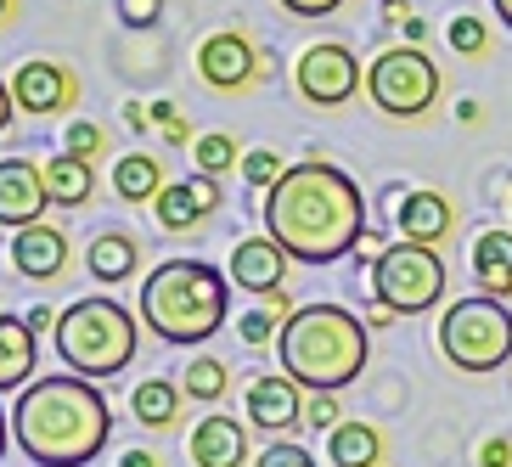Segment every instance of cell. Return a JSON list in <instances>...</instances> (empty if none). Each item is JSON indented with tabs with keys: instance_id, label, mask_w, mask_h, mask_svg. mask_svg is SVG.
<instances>
[{
	"instance_id": "obj_4",
	"label": "cell",
	"mask_w": 512,
	"mask_h": 467,
	"mask_svg": "<svg viewBox=\"0 0 512 467\" xmlns=\"http://www.w3.org/2000/svg\"><path fill=\"white\" fill-rule=\"evenodd\" d=\"M226 310H231V276L203 265V259H164L141 282V321L175 349L209 344L214 332L226 327Z\"/></svg>"
},
{
	"instance_id": "obj_7",
	"label": "cell",
	"mask_w": 512,
	"mask_h": 467,
	"mask_svg": "<svg viewBox=\"0 0 512 467\" xmlns=\"http://www.w3.org/2000/svg\"><path fill=\"white\" fill-rule=\"evenodd\" d=\"M372 299L389 316H422L445 299V259L422 242H389L372 259Z\"/></svg>"
},
{
	"instance_id": "obj_38",
	"label": "cell",
	"mask_w": 512,
	"mask_h": 467,
	"mask_svg": "<svg viewBox=\"0 0 512 467\" xmlns=\"http://www.w3.org/2000/svg\"><path fill=\"white\" fill-rule=\"evenodd\" d=\"M12 119H17V102H12V79H0V136L12 130Z\"/></svg>"
},
{
	"instance_id": "obj_21",
	"label": "cell",
	"mask_w": 512,
	"mask_h": 467,
	"mask_svg": "<svg viewBox=\"0 0 512 467\" xmlns=\"http://www.w3.org/2000/svg\"><path fill=\"white\" fill-rule=\"evenodd\" d=\"M136 265H141V248H136V237L130 231H96L91 237V248H85V271L96 276V282H130L136 276Z\"/></svg>"
},
{
	"instance_id": "obj_32",
	"label": "cell",
	"mask_w": 512,
	"mask_h": 467,
	"mask_svg": "<svg viewBox=\"0 0 512 467\" xmlns=\"http://www.w3.org/2000/svg\"><path fill=\"white\" fill-rule=\"evenodd\" d=\"M254 467H316V456L304 451V445H265V451H259V462Z\"/></svg>"
},
{
	"instance_id": "obj_23",
	"label": "cell",
	"mask_w": 512,
	"mask_h": 467,
	"mask_svg": "<svg viewBox=\"0 0 512 467\" xmlns=\"http://www.w3.org/2000/svg\"><path fill=\"white\" fill-rule=\"evenodd\" d=\"M181 406H186V389L169 383V377H147V383H136V394H130V417H136L141 428H175V422H181Z\"/></svg>"
},
{
	"instance_id": "obj_12",
	"label": "cell",
	"mask_w": 512,
	"mask_h": 467,
	"mask_svg": "<svg viewBox=\"0 0 512 467\" xmlns=\"http://www.w3.org/2000/svg\"><path fill=\"white\" fill-rule=\"evenodd\" d=\"M46 209H51L46 169L29 164V158H0V226L29 231L46 220Z\"/></svg>"
},
{
	"instance_id": "obj_34",
	"label": "cell",
	"mask_w": 512,
	"mask_h": 467,
	"mask_svg": "<svg viewBox=\"0 0 512 467\" xmlns=\"http://www.w3.org/2000/svg\"><path fill=\"white\" fill-rule=\"evenodd\" d=\"M119 17L130 29H152V23L164 17V0H119Z\"/></svg>"
},
{
	"instance_id": "obj_25",
	"label": "cell",
	"mask_w": 512,
	"mask_h": 467,
	"mask_svg": "<svg viewBox=\"0 0 512 467\" xmlns=\"http://www.w3.org/2000/svg\"><path fill=\"white\" fill-rule=\"evenodd\" d=\"M164 164L152 158V152H124L119 164H113V192L124 197V203H158V192H164Z\"/></svg>"
},
{
	"instance_id": "obj_37",
	"label": "cell",
	"mask_w": 512,
	"mask_h": 467,
	"mask_svg": "<svg viewBox=\"0 0 512 467\" xmlns=\"http://www.w3.org/2000/svg\"><path fill=\"white\" fill-rule=\"evenodd\" d=\"M23 321H29V327H34V332H57V321H62V310H46V304H34V310H29V316H23Z\"/></svg>"
},
{
	"instance_id": "obj_6",
	"label": "cell",
	"mask_w": 512,
	"mask_h": 467,
	"mask_svg": "<svg viewBox=\"0 0 512 467\" xmlns=\"http://www.w3.org/2000/svg\"><path fill=\"white\" fill-rule=\"evenodd\" d=\"M439 355L456 366V372H501L512 361V310L507 299H456L445 316H439Z\"/></svg>"
},
{
	"instance_id": "obj_1",
	"label": "cell",
	"mask_w": 512,
	"mask_h": 467,
	"mask_svg": "<svg viewBox=\"0 0 512 467\" xmlns=\"http://www.w3.org/2000/svg\"><path fill=\"white\" fill-rule=\"evenodd\" d=\"M265 237L282 242L293 265H338L344 254L361 248L366 197L338 164L304 158L265 192Z\"/></svg>"
},
{
	"instance_id": "obj_45",
	"label": "cell",
	"mask_w": 512,
	"mask_h": 467,
	"mask_svg": "<svg viewBox=\"0 0 512 467\" xmlns=\"http://www.w3.org/2000/svg\"><path fill=\"white\" fill-rule=\"evenodd\" d=\"M507 214H512V197H507Z\"/></svg>"
},
{
	"instance_id": "obj_42",
	"label": "cell",
	"mask_w": 512,
	"mask_h": 467,
	"mask_svg": "<svg viewBox=\"0 0 512 467\" xmlns=\"http://www.w3.org/2000/svg\"><path fill=\"white\" fill-rule=\"evenodd\" d=\"M496 6V17H501V29H512V0H490Z\"/></svg>"
},
{
	"instance_id": "obj_27",
	"label": "cell",
	"mask_w": 512,
	"mask_h": 467,
	"mask_svg": "<svg viewBox=\"0 0 512 467\" xmlns=\"http://www.w3.org/2000/svg\"><path fill=\"white\" fill-rule=\"evenodd\" d=\"M192 158H197V175H226V169H242V147L231 130H209V136L192 141Z\"/></svg>"
},
{
	"instance_id": "obj_20",
	"label": "cell",
	"mask_w": 512,
	"mask_h": 467,
	"mask_svg": "<svg viewBox=\"0 0 512 467\" xmlns=\"http://www.w3.org/2000/svg\"><path fill=\"white\" fill-rule=\"evenodd\" d=\"M473 282L484 299H507L512 293V231L490 226L473 237Z\"/></svg>"
},
{
	"instance_id": "obj_33",
	"label": "cell",
	"mask_w": 512,
	"mask_h": 467,
	"mask_svg": "<svg viewBox=\"0 0 512 467\" xmlns=\"http://www.w3.org/2000/svg\"><path fill=\"white\" fill-rule=\"evenodd\" d=\"M304 422H310V428H327V434H332V428L344 422V417H338V400H332V394H310V400H304Z\"/></svg>"
},
{
	"instance_id": "obj_39",
	"label": "cell",
	"mask_w": 512,
	"mask_h": 467,
	"mask_svg": "<svg viewBox=\"0 0 512 467\" xmlns=\"http://www.w3.org/2000/svg\"><path fill=\"white\" fill-rule=\"evenodd\" d=\"M147 113H152V124H164V130H169V124H181V107H175V102H152Z\"/></svg>"
},
{
	"instance_id": "obj_10",
	"label": "cell",
	"mask_w": 512,
	"mask_h": 467,
	"mask_svg": "<svg viewBox=\"0 0 512 467\" xmlns=\"http://www.w3.org/2000/svg\"><path fill=\"white\" fill-rule=\"evenodd\" d=\"M12 102H17V113H29V119L68 113V107L79 102V74L68 68V62L29 57V62L12 74Z\"/></svg>"
},
{
	"instance_id": "obj_11",
	"label": "cell",
	"mask_w": 512,
	"mask_h": 467,
	"mask_svg": "<svg viewBox=\"0 0 512 467\" xmlns=\"http://www.w3.org/2000/svg\"><path fill=\"white\" fill-rule=\"evenodd\" d=\"M197 74H203V85H214V91H248L259 74V51L248 34L237 29H214L203 46H197Z\"/></svg>"
},
{
	"instance_id": "obj_24",
	"label": "cell",
	"mask_w": 512,
	"mask_h": 467,
	"mask_svg": "<svg viewBox=\"0 0 512 467\" xmlns=\"http://www.w3.org/2000/svg\"><path fill=\"white\" fill-rule=\"evenodd\" d=\"M327 462L332 467H377L383 462V434L372 422H338L327 434Z\"/></svg>"
},
{
	"instance_id": "obj_35",
	"label": "cell",
	"mask_w": 512,
	"mask_h": 467,
	"mask_svg": "<svg viewBox=\"0 0 512 467\" xmlns=\"http://www.w3.org/2000/svg\"><path fill=\"white\" fill-rule=\"evenodd\" d=\"M282 6H287L293 17H327V12H338L344 0H282Z\"/></svg>"
},
{
	"instance_id": "obj_36",
	"label": "cell",
	"mask_w": 512,
	"mask_h": 467,
	"mask_svg": "<svg viewBox=\"0 0 512 467\" xmlns=\"http://www.w3.org/2000/svg\"><path fill=\"white\" fill-rule=\"evenodd\" d=\"M479 462L484 467H512V445H507V439H490V445L479 451Z\"/></svg>"
},
{
	"instance_id": "obj_5",
	"label": "cell",
	"mask_w": 512,
	"mask_h": 467,
	"mask_svg": "<svg viewBox=\"0 0 512 467\" xmlns=\"http://www.w3.org/2000/svg\"><path fill=\"white\" fill-rule=\"evenodd\" d=\"M62 366L74 377H119L124 366L136 361V344H141V321L136 310H124L119 299H74L62 310L57 332H51Z\"/></svg>"
},
{
	"instance_id": "obj_29",
	"label": "cell",
	"mask_w": 512,
	"mask_h": 467,
	"mask_svg": "<svg viewBox=\"0 0 512 467\" xmlns=\"http://www.w3.org/2000/svg\"><path fill=\"white\" fill-rule=\"evenodd\" d=\"M237 175H242L248 186H259V192H271V186L287 175V164L276 158L271 147H254V152H242V169H237Z\"/></svg>"
},
{
	"instance_id": "obj_41",
	"label": "cell",
	"mask_w": 512,
	"mask_h": 467,
	"mask_svg": "<svg viewBox=\"0 0 512 467\" xmlns=\"http://www.w3.org/2000/svg\"><path fill=\"white\" fill-rule=\"evenodd\" d=\"M164 141H169V147H186V141H197V136H192V124L181 119V124H169V130H164Z\"/></svg>"
},
{
	"instance_id": "obj_43",
	"label": "cell",
	"mask_w": 512,
	"mask_h": 467,
	"mask_svg": "<svg viewBox=\"0 0 512 467\" xmlns=\"http://www.w3.org/2000/svg\"><path fill=\"white\" fill-rule=\"evenodd\" d=\"M0 456H6V411H0Z\"/></svg>"
},
{
	"instance_id": "obj_18",
	"label": "cell",
	"mask_w": 512,
	"mask_h": 467,
	"mask_svg": "<svg viewBox=\"0 0 512 467\" xmlns=\"http://www.w3.org/2000/svg\"><path fill=\"white\" fill-rule=\"evenodd\" d=\"M394 226L400 242H422V248H439V242L456 231V209L445 192H406L400 209H394Z\"/></svg>"
},
{
	"instance_id": "obj_22",
	"label": "cell",
	"mask_w": 512,
	"mask_h": 467,
	"mask_svg": "<svg viewBox=\"0 0 512 467\" xmlns=\"http://www.w3.org/2000/svg\"><path fill=\"white\" fill-rule=\"evenodd\" d=\"M46 192L57 209H85L96 192V164H85V158H74V152H57L46 164Z\"/></svg>"
},
{
	"instance_id": "obj_13",
	"label": "cell",
	"mask_w": 512,
	"mask_h": 467,
	"mask_svg": "<svg viewBox=\"0 0 512 467\" xmlns=\"http://www.w3.org/2000/svg\"><path fill=\"white\" fill-rule=\"evenodd\" d=\"M248 422L265 428V434H293L304 422V389L287 372H265L248 383Z\"/></svg>"
},
{
	"instance_id": "obj_26",
	"label": "cell",
	"mask_w": 512,
	"mask_h": 467,
	"mask_svg": "<svg viewBox=\"0 0 512 467\" xmlns=\"http://www.w3.org/2000/svg\"><path fill=\"white\" fill-rule=\"evenodd\" d=\"M181 389H186V400H226V389H231V366L220 361V355H192V361H186Z\"/></svg>"
},
{
	"instance_id": "obj_2",
	"label": "cell",
	"mask_w": 512,
	"mask_h": 467,
	"mask_svg": "<svg viewBox=\"0 0 512 467\" xmlns=\"http://www.w3.org/2000/svg\"><path fill=\"white\" fill-rule=\"evenodd\" d=\"M113 434V411L91 377H34L12 400V439L17 451L40 467H85L102 456Z\"/></svg>"
},
{
	"instance_id": "obj_8",
	"label": "cell",
	"mask_w": 512,
	"mask_h": 467,
	"mask_svg": "<svg viewBox=\"0 0 512 467\" xmlns=\"http://www.w3.org/2000/svg\"><path fill=\"white\" fill-rule=\"evenodd\" d=\"M366 96L389 119H422L439 102V68L422 46H389L366 68Z\"/></svg>"
},
{
	"instance_id": "obj_3",
	"label": "cell",
	"mask_w": 512,
	"mask_h": 467,
	"mask_svg": "<svg viewBox=\"0 0 512 467\" xmlns=\"http://www.w3.org/2000/svg\"><path fill=\"white\" fill-rule=\"evenodd\" d=\"M276 355H282V372L299 389L338 394L366 372L372 338H366V321L344 304H299L293 321L282 327V338H276Z\"/></svg>"
},
{
	"instance_id": "obj_9",
	"label": "cell",
	"mask_w": 512,
	"mask_h": 467,
	"mask_svg": "<svg viewBox=\"0 0 512 467\" xmlns=\"http://www.w3.org/2000/svg\"><path fill=\"white\" fill-rule=\"evenodd\" d=\"M293 85H299V96L310 107H344L349 96L366 85L361 74V57L349 46H338V40H321V46H310L299 57V68H293Z\"/></svg>"
},
{
	"instance_id": "obj_15",
	"label": "cell",
	"mask_w": 512,
	"mask_h": 467,
	"mask_svg": "<svg viewBox=\"0 0 512 467\" xmlns=\"http://www.w3.org/2000/svg\"><path fill=\"white\" fill-rule=\"evenodd\" d=\"M68 231L51 226V220H40V226L17 231L12 237V265L17 276H29V282H57L62 271H68Z\"/></svg>"
},
{
	"instance_id": "obj_16",
	"label": "cell",
	"mask_w": 512,
	"mask_h": 467,
	"mask_svg": "<svg viewBox=\"0 0 512 467\" xmlns=\"http://www.w3.org/2000/svg\"><path fill=\"white\" fill-rule=\"evenodd\" d=\"M214 209H220V181H214V175L169 181L164 192H158V203H152V214H158L164 231H192V226H203V214H214Z\"/></svg>"
},
{
	"instance_id": "obj_17",
	"label": "cell",
	"mask_w": 512,
	"mask_h": 467,
	"mask_svg": "<svg viewBox=\"0 0 512 467\" xmlns=\"http://www.w3.org/2000/svg\"><path fill=\"white\" fill-rule=\"evenodd\" d=\"M186 456L192 467H248V428L226 411H209L186 439Z\"/></svg>"
},
{
	"instance_id": "obj_44",
	"label": "cell",
	"mask_w": 512,
	"mask_h": 467,
	"mask_svg": "<svg viewBox=\"0 0 512 467\" xmlns=\"http://www.w3.org/2000/svg\"><path fill=\"white\" fill-rule=\"evenodd\" d=\"M6 12H12V0H0V23H6Z\"/></svg>"
},
{
	"instance_id": "obj_19",
	"label": "cell",
	"mask_w": 512,
	"mask_h": 467,
	"mask_svg": "<svg viewBox=\"0 0 512 467\" xmlns=\"http://www.w3.org/2000/svg\"><path fill=\"white\" fill-rule=\"evenodd\" d=\"M34 338H40V332L23 316L0 310V394H23L34 383V361H40Z\"/></svg>"
},
{
	"instance_id": "obj_31",
	"label": "cell",
	"mask_w": 512,
	"mask_h": 467,
	"mask_svg": "<svg viewBox=\"0 0 512 467\" xmlns=\"http://www.w3.org/2000/svg\"><path fill=\"white\" fill-rule=\"evenodd\" d=\"M451 46L462 51V57H484V46H490V29H484L479 17H451Z\"/></svg>"
},
{
	"instance_id": "obj_28",
	"label": "cell",
	"mask_w": 512,
	"mask_h": 467,
	"mask_svg": "<svg viewBox=\"0 0 512 467\" xmlns=\"http://www.w3.org/2000/svg\"><path fill=\"white\" fill-rule=\"evenodd\" d=\"M62 152H74V158H85V164H96L107 152V130L91 119H74L68 130H62Z\"/></svg>"
},
{
	"instance_id": "obj_40",
	"label": "cell",
	"mask_w": 512,
	"mask_h": 467,
	"mask_svg": "<svg viewBox=\"0 0 512 467\" xmlns=\"http://www.w3.org/2000/svg\"><path fill=\"white\" fill-rule=\"evenodd\" d=\"M119 467H158V456L147 451V445H136V451H124V462Z\"/></svg>"
},
{
	"instance_id": "obj_30",
	"label": "cell",
	"mask_w": 512,
	"mask_h": 467,
	"mask_svg": "<svg viewBox=\"0 0 512 467\" xmlns=\"http://www.w3.org/2000/svg\"><path fill=\"white\" fill-rule=\"evenodd\" d=\"M237 338H242L248 349H259V344H271V338H282V321H276L271 310L259 304V310H248V316L237 321Z\"/></svg>"
},
{
	"instance_id": "obj_14",
	"label": "cell",
	"mask_w": 512,
	"mask_h": 467,
	"mask_svg": "<svg viewBox=\"0 0 512 467\" xmlns=\"http://www.w3.org/2000/svg\"><path fill=\"white\" fill-rule=\"evenodd\" d=\"M287 271H293V259H287L282 242L271 237H248L231 248V287H242V293H259V299H271V293H282Z\"/></svg>"
}]
</instances>
